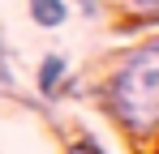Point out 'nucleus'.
<instances>
[{
	"label": "nucleus",
	"mask_w": 159,
	"mask_h": 154,
	"mask_svg": "<svg viewBox=\"0 0 159 154\" xmlns=\"http://www.w3.org/2000/svg\"><path fill=\"white\" fill-rule=\"evenodd\" d=\"M103 111L129 141H159V34L129 47L99 86Z\"/></svg>",
	"instance_id": "f257e3e1"
},
{
	"label": "nucleus",
	"mask_w": 159,
	"mask_h": 154,
	"mask_svg": "<svg viewBox=\"0 0 159 154\" xmlns=\"http://www.w3.org/2000/svg\"><path fill=\"white\" fill-rule=\"evenodd\" d=\"M34 90H39V99L56 103L65 90H69V56H60V51H48L43 60H39V69H34Z\"/></svg>",
	"instance_id": "f03ea898"
},
{
	"label": "nucleus",
	"mask_w": 159,
	"mask_h": 154,
	"mask_svg": "<svg viewBox=\"0 0 159 154\" xmlns=\"http://www.w3.org/2000/svg\"><path fill=\"white\" fill-rule=\"evenodd\" d=\"M26 13L39 30H60L69 22V0H26Z\"/></svg>",
	"instance_id": "7ed1b4c3"
},
{
	"label": "nucleus",
	"mask_w": 159,
	"mask_h": 154,
	"mask_svg": "<svg viewBox=\"0 0 159 154\" xmlns=\"http://www.w3.org/2000/svg\"><path fill=\"white\" fill-rule=\"evenodd\" d=\"M0 94H13V69H9V47H4V30H0Z\"/></svg>",
	"instance_id": "20e7f679"
},
{
	"label": "nucleus",
	"mask_w": 159,
	"mask_h": 154,
	"mask_svg": "<svg viewBox=\"0 0 159 154\" xmlns=\"http://www.w3.org/2000/svg\"><path fill=\"white\" fill-rule=\"evenodd\" d=\"M69 154H103V146H99V141H95V137H90V133H82L78 141H73V146H69Z\"/></svg>",
	"instance_id": "39448f33"
},
{
	"label": "nucleus",
	"mask_w": 159,
	"mask_h": 154,
	"mask_svg": "<svg viewBox=\"0 0 159 154\" xmlns=\"http://www.w3.org/2000/svg\"><path fill=\"white\" fill-rule=\"evenodd\" d=\"M73 4H78L82 17H99V13H103V0H73Z\"/></svg>",
	"instance_id": "423d86ee"
},
{
	"label": "nucleus",
	"mask_w": 159,
	"mask_h": 154,
	"mask_svg": "<svg viewBox=\"0 0 159 154\" xmlns=\"http://www.w3.org/2000/svg\"><path fill=\"white\" fill-rule=\"evenodd\" d=\"M133 9H142V13H159V0H129Z\"/></svg>",
	"instance_id": "0eeeda50"
}]
</instances>
